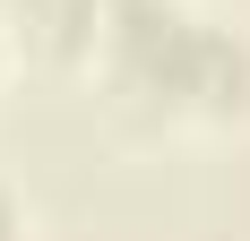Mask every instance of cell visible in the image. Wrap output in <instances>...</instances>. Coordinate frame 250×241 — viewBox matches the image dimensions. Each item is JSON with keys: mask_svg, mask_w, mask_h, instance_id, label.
<instances>
[{"mask_svg": "<svg viewBox=\"0 0 250 241\" xmlns=\"http://www.w3.org/2000/svg\"><path fill=\"white\" fill-rule=\"evenodd\" d=\"M0 241H9V198H0Z\"/></svg>", "mask_w": 250, "mask_h": 241, "instance_id": "1", "label": "cell"}]
</instances>
